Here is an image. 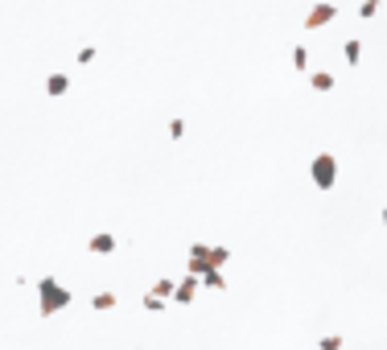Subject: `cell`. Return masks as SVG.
<instances>
[{"label": "cell", "instance_id": "7", "mask_svg": "<svg viewBox=\"0 0 387 350\" xmlns=\"http://www.w3.org/2000/svg\"><path fill=\"white\" fill-rule=\"evenodd\" d=\"M66 91H70V78H66L62 70H54V74L45 78V95H49V99H62Z\"/></svg>", "mask_w": 387, "mask_h": 350}, {"label": "cell", "instance_id": "19", "mask_svg": "<svg viewBox=\"0 0 387 350\" xmlns=\"http://www.w3.org/2000/svg\"><path fill=\"white\" fill-rule=\"evenodd\" d=\"M384 227H387V206H384Z\"/></svg>", "mask_w": 387, "mask_h": 350}, {"label": "cell", "instance_id": "5", "mask_svg": "<svg viewBox=\"0 0 387 350\" xmlns=\"http://www.w3.org/2000/svg\"><path fill=\"white\" fill-rule=\"evenodd\" d=\"M198 289H202V281L190 272L186 281H177V289H173V301H177V305H190V301L198 297Z\"/></svg>", "mask_w": 387, "mask_h": 350}, {"label": "cell", "instance_id": "17", "mask_svg": "<svg viewBox=\"0 0 387 350\" xmlns=\"http://www.w3.org/2000/svg\"><path fill=\"white\" fill-rule=\"evenodd\" d=\"M375 12H379V0H363L359 4V17H375Z\"/></svg>", "mask_w": 387, "mask_h": 350}, {"label": "cell", "instance_id": "10", "mask_svg": "<svg viewBox=\"0 0 387 350\" xmlns=\"http://www.w3.org/2000/svg\"><path fill=\"white\" fill-rule=\"evenodd\" d=\"M342 58H346L351 66H359V58H363V41H359V37H346V45H342Z\"/></svg>", "mask_w": 387, "mask_h": 350}, {"label": "cell", "instance_id": "4", "mask_svg": "<svg viewBox=\"0 0 387 350\" xmlns=\"http://www.w3.org/2000/svg\"><path fill=\"white\" fill-rule=\"evenodd\" d=\"M210 268H214L210 248H206V243H194V248H190V272H194V276H202V272H210Z\"/></svg>", "mask_w": 387, "mask_h": 350}, {"label": "cell", "instance_id": "2", "mask_svg": "<svg viewBox=\"0 0 387 350\" xmlns=\"http://www.w3.org/2000/svg\"><path fill=\"white\" fill-rule=\"evenodd\" d=\"M309 173H313V186L318 190H334L338 186V157L334 153H318L313 165H309Z\"/></svg>", "mask_w": 387, "mask_h": 350}, {"label": "cell", "instance_id": "18", "mask_svg": "<svg viewBox=\"0 0 387 350\" xmlns=\"http://www.w3.org/2000/svg\"><path fill=\"white\" fill-rule=\"evenodd\" d=\"M78 62H82V66H87V62H95V50H91V45H82V50H78Z\"/></svg>", "mask_w": 387, "mask_h": 350}, {"label": "cell", "instance_id": "3", "mask_svg": "<svg viewBox=\"0 0 387 350\" xmlns=\"http://www.w3.org/2000/svg\"><path fill=\"white\" fill-rule=\"evenodd\" d=\"M338 17V4H326V0H318L313 8H309V17H305V29H322V25H330Z\"/></svg>", "mask_w": 387, "mask_h": 350}, {"label": "cell", "instance_id": "12", "mask_svg": "<svg viewBox=\"0 0 387 350\" xmlns=\"http://www.w3.org/2000/svg\"><path fill=\"white\" fill-rule=\"evenodd\" d=\"M293 66L297 70H309V50L305 45H293Z\"/></svg>", "mask_w": 387, "mask_h": 350}, {"label": "cell", "instance_id": "14", "mask_svg": "<svg viewBox=\"0 0 387 350\" xmlns=\"http://www.w3.org/2000/svg\"><path fill=\"white\" fill-rule=\"evenodd\" d=\"M144 309H148V314H157V309H165V297L148 289V293H144Z\"/></svg>", "mask_w": 387, "mask_h": 350}, {"label": "cell", "instance_id": "8", "mask_svg": "<svg viewBox=\"0 0 387 350\" xmlns=\"http://www.w3.org/2000/svg\"><path fill=\"white\" fill-rule=\"evenodd\" d=\"M198 281H202V289H210V293H223V289H227V276H223V268H210V272H202Z\"/></svg>", "mask_w": 387, "mask_h": 350}, {"label": "cell", "instance_id": "11", "mask_svg": "<svg viewBox=\"0 0 387 350\" xmlns=\"http://www.w3.org/2000/svg\"><path fill=\"white\" fill-rule=\"evenodd\" d=\"M91 309H99V314L115 309V293H99V297H91Z\"/></svg>", "mask_w": 387, "mask_h": 350}, {"label": "cell", "instance_id": "6", "mask_svg": "<svg viewBox=\"0 0 387 350\" xmlns=\"http://www.w3.org/2000/svg\"><path fill=\"white\" fill-rule=\"evenodd\" d=\"M87 248H91L95 256H111V252H115V235H107V231H95V235L87 239Z\"/></svg>", "mask_w": 387, "mask_h": 350}, {"label": "cell", "instance_id": "13", "mask_svg": "<svg viewBox=\"0 0 387 350\" xmlns=\"http://www.w3.org/2000/svg\"><path fill=\"white\" fill-rule=\"evenodd\" d=\"M173 289H177V281H165V276H161V281L153 285V293H161L165 301H173Z\"/></svg>", "mask_w": 387, "mask_h": 350}, {"label": "cell", "instance_id": "15", "mask_svg": "<svg viewBox=\"0 0 387 350\" xmlns=\"http://www.w3.org/2000/svg\"><path fill=\"white\" fill-rule=\"evenodd\" d=\"M342 347H346V338H342V334H326V338L318 342V350H342Z\"/></svg>", "mask_w": 387, "mask_h": 350}, {"label": "cell", "instance_id": "1", "mask_svg": "<svg viewBox=\"0 0 387 350\" xmlns=\"http://www.w3.org/2000/svg\"><path fill=\"white\" fill-rule=\"evenodd\" d=\"M70 305V289L58 281V276H41L37 281V309H41V318H54V314H62Z\"/></svg>", "mask_w": 387, "mask_h": 350}, {"label": "cell", "instance_id": "9", "mask_svg": "<svg viewBox=\"0 0 387 350\" xmlns=\"http://www.w3.org/2000/svg\"><path fill=\"white\" fill-rule=\"evenodd\" d=\"M309 87L326 95V91H334V74H330V70H313V74H309Z\"/></svg>", "mask_w": 387, "mask_h": 350}, {"label": "cell", "instance_id": "16", "mask_svg": "<svg viewBox=\"0 0 387 350\" xmlns=\"http://www.w3.org/2000/svg\"><path fill=\"white\" fill-rule=\"evenodd\" d=\"M186 136V120H169V140H181Z\"/></svg>", "mask_w": 387, "mask_h": 350}]
</instances>
